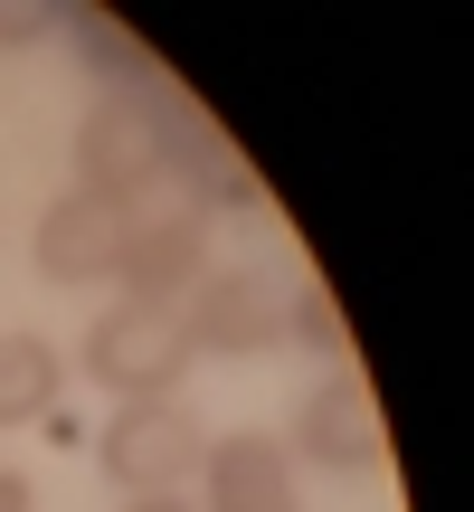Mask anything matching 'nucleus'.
I'll use <instances>...</instances> for the list:
<instances>
[{
	"label": "nucleus",
	"mask_w": 474,
	"mask_h": 512,
	"mask_svg": "<svg viewBox=\"0 0 474 512\" xmlns=\"http://www.w3.org/2000/svg\"><path fill=\"white\" fill-rule=\"evenodd\" d=\"M181 313H190V342H200V351H228V361H247V351H275V342H285V285H275L266 266L209 275Z\"/></svg>",
	"instance_id": "20e7f679"
},
{
	"label": "nucleus",
	"mask_w": 474,
	"mask_h": 512,
	"mask_svg": "<svg viewBox=\"0 0 474 512\" xmlns=\"http://www.w3.org/2000/svg\"><path fill=\"white\" fill-rule=\"evenodd\" d=\"M200 361L190 342V313H152V304H114L105 323L86 332V370L124 399H171V380Z\"/></svg>",
	"instance_id": "7ed1b4c3"
},
{
	"label": "nucleus",
	"mask_w": 474,
	"mask_h": 512,
	"mask_svg": "<svg viewBox=\"0 0 474 512\" xmlns=\"http://www.w3.org/2000/svg\"><path fill=\"white\" fill-rule=\"evenodd\" d=\"M114 285H124V304H152V313H181L190 294L209 285V247H200V219H133L124 256H114Z\"/></svg>",
	"instance_id": "39448f33"
},
{
	"label": "nucleus",
	"mask_w": 474,
	"mask_h": 512,
	"mask_svg": "<svg viewBox=\"0 0 474 512\" xmlns=\"http://www.w3.org/2000/svg\"><path fill=\"white\" fill-rule=\"evenodd\" d=\"M105 475L124 484V503H171L190 475H200V456H209V437H200V418H190L181 399H124V418L105 427Z\"/></svg>",
	"instance_id": "f03ea898"
},
{
	"label": "nucleus",
	"mask_w": 474,
	"mask_h": 512,
	"mask_svg": "<svg viewBox=\"0 0 474 512\" xmlns=\"http://www.w3.org/2000/svg\"><path fill=\"white\" fill-rule=\"evenodd\" d=\"M124 238H133V209L67 190V200L38 219V247H29V256H38V275H48V285H114Z\"/></svg>",
	"instance_id": "423d86ee"
},
{
	"label": "nucleus",
	"mask_w": 474,
	"mask_h": 512,
	"mask_svg": "<svg viewBox=\"0 0 474 512\" xmlns=\"http://www.w3.org/2000/svg\"><path fill=\"white\" fill-rule=\"evenodd\" d=\"M124 512H181V503H124Z\"/></svg>",
	"instance_id": "4468645a"
},
{
	"label": "nucleus",
	"mask_w": 474,
	"mask_h": 512,
	"mask_svg": "<svg viewBox=\"0 0 474 512\" xmlns=\"http://www.w3.org/2000/svg\"><path fill=\"white\" fill-rule=\"evenodd\" d=\"M57 408V351L38 332H0V427H29Z\"/></svg>",
	"instance_id": "9d476101"
},
{
	"label": "nucleus",
	"mask_w": 474,
	"mask_h": 512,
	"mask_svg": "<svg viewBox=\"0 0 474 512\" xmlns=\"http://www.w3.org/2000/svg\"><path fill=\"white\" fill-rule=\"evenodd\" d=\"M285 342L351 351V332H342V313H332V294H323V285H294V294H285Z\"/></svg>",
	"instance_id": "f8f14e48"
},
{
	"label": "nucleus",
	"mask_w": 474,
	"mask_h": 512,
	"mask_svg": "<svg viewBox=\"0 0 474 512\" xmlns=\"http://www.w3.org/2000/svg\"><path fill=\"white\" fill-rule=\"evenodd\" d=\"M162 181H171V76L152 95H95L76 124V190L133 209Z\"/></svg>",
	"instance_id": "f257e3e1"
},
{
	"label": "nucleus",
	"mask_w": 474,
	"mask_h": 512,
	"mask_svg": "<svg viewBox=\"0 0 474 512\" xmlns=\"http://www.w3.org/2000/svg\"><path fill=\"white\" fill-rule=\"evenodd\" d=\"M209 475V512H304L294 503V465H285V437H219L200 456Z\"/></svg>",
	"instance_id": "6e6552de"
},
{
	"label": "nucleus",
	"mask_w": 474,
	"mask_h": 512,
	"mask_svg": "<svg viewBox=\"0 0 474 512\" xmlns=\"http://www.w3.org/2000/svg\"><path fill=\"white\" fill-rule=\"evenodd\" d=\"M76 48H86L95 67L114 76V95H152V86H162V67H152V48H143V38H124V29H114L105 10H76Z\"/></svg>",
	"instance_id": "9b49d317"
},
{
	"label": "nucleus",
	"mask_w": 474,
	"mask_h": 512,
	"mask_svg": "<svg viewBox=\"0 0 474 512\" xmlns=\"http://www.w3.org/2000/svg\"><path fill=\"white\" fill-rule=\"evenodd\" d=\"M162 190H181V219H190V209H256V200H266V190H256V171L237 162V143H228V133H209V143L190 152V162L171 171Z\"/></svg>",
	"instance_id": "1a4fd4ad"
},
{
	"label": "nucleus",
	"mask_w": 474,
	"mask_h": 512,
	"mask_svg": "<svg viewBox=\"0 0 474 512\" xmlns=\"http://www.w3.org/2000/svg\"><path fill=\"white\" fill-rule=\"evenodd\" d=\"M0 512H38L29 503V475H0Z\"/></svg>",
	"instance_id": "ddd939ff"
},
{
	"label": "nucleus",
	"mask_w": 474,
	"mask_h": 512,
	"mask_svg": "<svg viewBox=\"0 0 474 512\" xmlns=\"http://www.w3.org/2000/svg\"><path fill=\"white\" fill-rule=\"evenodd\" d=\"M294 446H304V465H323V475H380L389 446H380V408H370V389L351 380H323L304 399V418H294Z\"/></svg>",
	"instance_id": "0eeeda50"
}]
</instances>
